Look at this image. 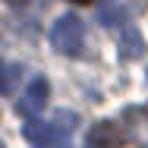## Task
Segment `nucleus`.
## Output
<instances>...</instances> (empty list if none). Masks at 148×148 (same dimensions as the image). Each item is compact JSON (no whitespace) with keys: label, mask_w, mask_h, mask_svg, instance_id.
<instances>
[{"label":"nucleus","mask_w":148,"mask_h":148,"mask_svg":"<svg viewBox=\"0 0 148 148\" xmlns=\"http://www.w3.org/2000/svg\"><path fill=\"white\" fill-rule=\"evenodd\" d=\"M139 148H148V145H139Z\"/></svg>","instance_id":"obj_11"},{"label":"nucleus","mask_w":148,"mask_h":148,"mask_svg":"<svg viewBox=\"0 0 148 148\" xmlns=\"http://www.w3.org/2000/svg\"><path fill=\"white\" fill-rule=\"evenodd\" d=\"M98 16H101V25H120V22H126V13H123V6L117 0H104L101 10H98Z\"/></svg>","instance_id":"obj_6"},{"label":"nucleus","mask_w":148,"mask_h":148,"mask_svg":"<svg viewBox=\"0 0 148 148\" xmlns=\"http://www.w3.org/2000/svg\"><path fill=\"white\" fill-rule=\"evenodd\" d=\"M120 47H123V57H139V54L145 51V41H142V35H139L136 25H126V29H123Z\"/></svg>","instance_id":"obj_5"},{"label":"nucleus","mask_w":148,"mask_h":148,"mask_svg":"<svg viewBox=\"0 0 148 148\" xmlns=\"http://www.w3.org/2000/svg\"><path fill=\"white\" fill-rule=\"evenodd\" d=\"M16 82H19V66L0 60V95H13Z\"/></svg>","instance_id":"obj_7"},{"label":"nucleus","mask_w":148,"mask_h":148,"mask_svg":"<svg viewBox=\"0 0 148 148\" xmlns=\"http://www.w3.org/2000/svg\"><path fill=\"white\" fill-rule=\"evenodd\" d=\"M51 123H54V126H57L60 132H63V136H69V132H73V129H76V123H79V117H76V114H73V110H57V117L51 120Z\"/></svg>","instance_id":"obj_8"},{"label":"nucleus","mask_w":148,"mask_h":148,"mask_svg":"<svg viewBox=\"0 0 148 148\" xmlns=\"http://www.w3.org/2000/svg\"><path fill=\"white\" fill-rule=\"evenodd\" d=\"M3 3H6V6H16V10H19V6H29L32 0H3Z\"/></svg>","instance_id":"obj_9"},{"label":"nucleus","mask_w":148,"mask_h":148,"mask_svg":"<svg viewBox=\"0 0 148 148\" xmlns=\"http://www.w3.org/2000/svg\"><path fill=\"white\" fill-rule=\"evenodd\" d=\"M22 136H25L35 148H63L66 145V136L60 132L51 120H35L32 117L29 123L22 126Z\"/></svg>","instance_id":"obj_2"},{"label":"nucleus","mask_w":148,"mask_h":148,"mask_svg":"<svg viewBox=\"0 0 148 148\" xmlns=\"http://www.w3.org/2000/svg\"><path fill=\"white\" fill-rule=\"evenodd\" d=\"M76 3H91V0H76Z\"/></svg>","instance_id":"obj_10"},{"label":"nucleus","mask_w":148,"mask_h":148,"mask_svg":"<svg viewBox=\"0 0 148 148\" xmlns=\"http://www.w3.org/2000/svg\"><path fill=\"white\" fill-rule=\"evenodd\" d=\"M47 98H51L47 79H44V76H35L29 82V88H25V95H22V101H19V110H22L25 117H35V114H41V110L47 107Z\"/></svg>","instance_id":"obj_4"},{"label":"nucleus","mask_w":148,"mask_h":148,"mask_svg":"<svg viewBox=\"0 0 148 148\" xmlns=\"http://www.w3.org/2000/svg\"><path fill=\"white\" fill-rule=\"evenodd\" d=\"M51 47L63 54V57H82L85 51V29H82V19L66 13L57 16V22L51 25Z\"/></svg>","instance_id":"obj_1"},{"label":"nucleus","mask_w":148,"mask_h":148,"mask_svg":"<svg viewBox=\"0 0 148 148\" xmlns=\"http://www.w3.org/2000/svg\"><path fill=\"white\" fill-rule=\"evenodd\" d=\"M126 129L114 123V120H101V123H95L88 129V145L91 148H123L126 145Z\"/></svg>","instance_id":"obj_3"}]
</instances>
